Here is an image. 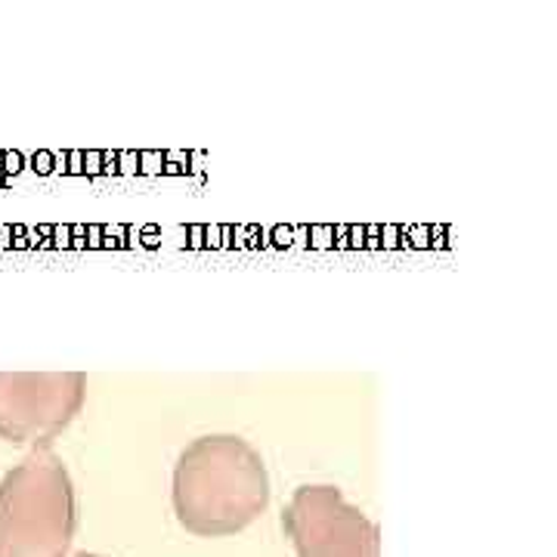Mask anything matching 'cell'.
<instances>
[{
    "mask_svg": "<svg viewBox=\"0 0 557 557\" xmlns=\"http://www.w3.org/2000/svg\"><path fill=\"white\" fill-rule=\"evenodd\" d=\"M78 530L75 483L53 449H32L0 480V557H69Z\"/></svg>",
    "mask_w": 557,
    "mask_h": 557,
    "instance_id": "2",
    "label": "cell"
},
{
    "mask_svg": "<svg viewBox=\"0 0 557 557\" xmlns=\"http://www.w3.org/2000/svg\"><path fill=\"white\" fill-rule=\"evenodd\" d=\"M72 557H100V555H87V552H78V555H72Z\"/></svg>",
    "mask_w": 557,
    "mask_h": 557,
    "instance_id": "5",
    "label": "cell"
},
{
    "mask_svg": "<svg viewBox=\"0 0 557 557\" xmlns=\"http://www.w3.org/2000/svg\"><path fill=\"white\" fill-rule=\"evenodd\" d=\"M282 527L298 557H381L379 527L329 483L295 490Z\"/></svg>",
    "mask_w": 557,
    "mask_h": 557,
    "instance_id": "4",
    "label": "cell"
},
{
    "mask_svg": "<svg viewBox=\"0 0 557 557\" xmlns=\"http://www.w3.org/2000/svg\"><path fill=\"white\" fill-rule=\"evenodd\" d=\"M270 474L260 453L236 434L193 440L174 468V515L193 536H236L267 511Z\"/></svg>",
    "mask_w": 557,
    "mask_h": 557,
    "instance_id": "1",
    "label": "cell"
},
{
    "mask_svg": "<svg viewBox=\"0 0 557 557\" xmlns=\"http://www.w3.org/2000/svg\"><path fill=\"white\" fill-rule=\"evenodd\" d=\"M87 397L81 372H0V437L50 449Z\"/></svg>",
    "mask_w": 557,
    "mask_h": 557,
    "instance_id": "3",
    "label": "cell"
}]
</instances>
